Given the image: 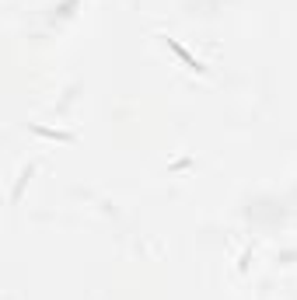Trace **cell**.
<instances>
[{"label":"cell","mask_w":297,"mask_h":300,"mask_svg":"<svg viewBox=\"0 0 297 300\" xmlns=\"http://www.w3.org/2000/svg\"><path fill=\"white\" fill-rule=\"evenodd\" d=\"M168 46H171V49H175V53H178V56H182V60H185L189 67H192V70H203V67H200V63H196V60H192V56H189V53H185V49H182L178 42H171V39H168Z\"/></svg>","instance_id":"6da1fadb"}]
</instances>
